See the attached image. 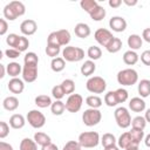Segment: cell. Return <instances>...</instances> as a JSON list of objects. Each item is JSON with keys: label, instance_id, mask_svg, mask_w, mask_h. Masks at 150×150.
Wrapping results in <instances>:
<instances>
[{"label": "cell", "instance_id": "6da1fadb", "mask_svg": "<svg viewBox=\"0 0 150 150\" xmlns=\"http://www.w3.org/2000/svg\"><path fill=\"white\" fill-rule=\"evenodd\" d=\"M25 13H26V7L23 2L18 0L11 1L4 7V18L8 21H14L19 16H22Z\"/></svg>", "mask_w": 150, "mask_h": 150}, {"label": "cell", "instance_id": "7a4b0ae2", "mask_svg": "<svg viewBox=\"0 0 150 150\" xmlns=\"http://www.w3.org/2000/svg\"><path fill=\"white\" fill-rule=\"evenodd\" d=\"M116 79H117L118 84L129 87V86H134L138 82V74L132 68H125L117 73Z\"/></svg>", "mask_w": 150, "mask_h": 150}, {"label": "cell", "instance_id": "3957f363", "mask_svg": "<svg viewBox=\"0 0 150 150\" xmlns=\"http://www.w3.org/2000/svg\"><path fill=\"white\" fill-rule=\"evenodd\" d=\"M79 143L81 148L84 149H91L96 148L98 143L101 142V137L97 131H84L79 135Z\"/></svg>", "mask_w": 150, "mask_h": 150}, {"label": "cell", "instance_id": "277c9868", "mask_svg": "<svg viewBox=\"0 0 150 150\" xmlns=\"http://www.w3.org/2000/svg\"><path fill=\"white\" fill-rule=\"evenodd\" d=\"M86 88L89 93L102 94L107 89V82L101 76H90L86 82Z\"/></svg>", "mask_w": 150, "mask_h": 150}, {"label": "cell", "instance_id": "5b68a950", "mask_svg": "<svg viewBox=\"0 0 150 150\" xmlns=\"http://www.w3.org/2000/svg\"><path fill=\"white\" fill-rule=\"evenodd\" d=\"M62 57L68 62H79L84 59V50L80 47L67 46L62 49Z\"/></svg>", "mask_w": 150, "mask_h": 150}, {"label": "cell", "instance_id": "8992f818", "mask_svg": "<svg viewBox=\"0 0 150 150\" xmlns=\"http://www.w3.org/2000/svg\"><path fill=\"white\" fill-rule=\"evenodd\" d=\"M114 117L117 125L122 129H127L131 125V115L125 107H118L114 111Z\"/></svg>", "mask_w": 150, "mask_h": 150}, {"label": "cell", "instance_id": "52a82bcc", "mask_svg": "<svg viewBox=\"0 0 150 150\" xmlns=\"http://www.w3.org/2000/svg\"><path fill=\"white\" fill-rule=\"evenodd\" d=\"M102 120V112L98 109L88 108L82 114V122L87 127H94L97 125Z\"/></svg>", "mask_w": 150, "mask_h": 150}, {"label": "cell", "instance_id": "ba28073f", "mask_svg": "<svg viewBox=\"0 0 150 150\" xmlns=\"http://www.w3.org/2000/svg\"><path fill=\"white\" fill-rule=\"evenodd\" d=\"M27 122L34 129H40L46 124V116L38 109H32L27 114Z\"/></svg>", "mask_w": 150, "mask_h": 150}, {"label": "cell", "instance_id": "9c48e42d", "mask_svg": "<svg viewBox=\"0 0 150 150\" xmlns=\"http://www.w3.org/2000/svg\"><path fill=\"white\" fill-rule=\"evenodd\" d=\"M66 110L69 112H77L83 104V97L80 94H71L66 101Z\"/></svg>", "mask_w": 150, "mask_h": 150}, {"label": "cell", "instance_id": "30bf717a", "mask_svg": "<svg viewBox=\"0 0 150 150\" xmlns=\"http://www.w3.org/2000/svg\"><path fill=\"white\" fill-rule=\"evenodd\" d=\"M94 38L96 40V42L102 46V47H107L108 43L114 39V35L112 33L107 29V28H98L95 33H94Z\"/></svg>", "mask_w": 150, "mask_h": 150}, {"label": "cell", "instance_id": "8fae6325", "mask_svg": "<svg viewBox=\"0 0 150 150\" xmlns=\"http://www.w3.org/2000/svg\"><path fill=\"white\" fill-rule=\"evenodd\" d=\"M36 79H38V64H23L22 80L27 83H32Z\"/></svg>", "mask_w": 150, "mask_h": 150}, {"label": "cell", "instance_id": "7c38bea8", "mask_svg": "<svg viewBox=\"0 0 150 150\" xmlns=\"http://www.w3.org/2000/svg\"><path fill=\"white\" fill-rule=\"evenodd\" d=\"M127 20L122 16H112L110 20H109V27L112 32H116V33H122L127 29Z\"/></svg>", "mask_w": 150, "mask_h": 150}, {"label": "cell", "instance_id": "4fadbf2b", "mask_svg": "<svg viewBox=\"0 0 150 150\" xmlns=\"http://www.w3.org/2000/svg\"><path fill=\"white\" fill-rule=\"evenodd\" d=\"M36 30H38V23L33 19L23 20L21 22V25H20V32L25 36H30V35L35 34Z\"/></svg>", "mask_w": 150, "mask_h": 150}, {"label": "cell", "instance_id": "5bb4252c", "mask_svg": "<svg viewBox=\"0 0 150 150\" xmlns=\"http://www.w3.org/2000/svg\"><path fill=\"white\" fill-rule=\"evenodd\" d=\"M7 88L12 94H21L25 89V81L19 77H13L8 81Z\"/></svg>", "mask_w": 150, "mask_h": 150}, {"label": "cell", "instance_id": "9a60e30c", "mask_svg": "<svg viewBox=\"0 0 150 150\" xmlns=\"http://www.w3.org/2000/svg\"><path fill=\"white\" fill-rule=\"evenodd\" d=\"M145 107H146V103L142 97H138V96L132 97L129 101V109L134 112H142L145 110Z\"/></svg>", "mask_w": 150, "mask_h": 150}, {"label": "cell", "instance_id": "2e32d148", "mask_svg": "<svg viewBox=\"0 0 150 150\" xmlns=\"http://www.w3.org/2000/svg\"><path fill=\"white\" fill-rule=\"evenodd\" d=\"M74 33H75V35H76L77 38L87 39V38L90 35L91 30H90V27H89L87 23H84V22H79V23L75 25Z\"/></svg>", "mask_w": 150, "mask_h": 150}, {"label": "cell", "instance_id": "e0dca14e", "mask_svg": "<svg viewBox=\"0 0 150 150\" xmlns=\"http://www.w3.org/2000/svg\"><path fill=\"white\" fill-rule=\"evenodd\" d=\"M127 43H128V47L130 48V50H137L142 47L143 45V39L141 38V35L138 34H130L128 36V40H127Z\"/></svg>", "mask_w": 150, "mask_h": 150}, {"label": "cell", "instance_id": "ac0fdd59", "mask_svg": "<svg viewBox=\"0 0 150 150\" xmlns=\"http://www.w3.org/2000/svg\"><path fill=\"white\" fill-rule=\"evenodd\" d=\"M2 107L7 111H14L19 108V100L15 96H7L2 101Z\"/></svg>", "mask_w": 150, "mask_h": 150}, {"label": "cell", "instance_id": "d6986e66", "mask_svg": "<svg viewBox=\"0 0 150 150\" xmlns=\"http://www.w3.org/2000/svg\"><path fill=\"white\" fill-rule=\"evenodd\" d=\"M26 124V118L21 114H13L9 117V125L13 129H21Z\"/></svg>", "mask_w": 150, "mask_h": 150}, {"label": "cell", "instance_id": "ffe728a7", "mask_svg": "<svg viewBox=\"0 0 150 150\" xmlns=\"http://www.w3.org/2000/svg\"><path fill=\"white\" fill-rule=\"evenodd\" d=\"M137 91L139 94V97L145 98L150 95V80L143 79L137 84Z\"/></svg>", "mask_w": 150, "mask_h": 150}, {"label": "cell", "instance_id": "44dd1931", "mask_svg": "<svg viewBox=\"0 0 150 150\" xmlns=\"http://www.w3.org/2000/svg\"><path fill=\"white\" fill-rule=\"evenodd\" d=\"M55 34L57 36V40H59V43H60L61 47L62 46H64V47L69 46V42L71 40L69 30H67V29H59V30H55Z\"/></svg>", "mask_w": 150, "mask_h": 150}, {"label": "cell", "instance_id": "7402d4cb", "mask_svg": "<svg viewBox=\"0 0 150 150\" xmlns=\"http://www.w3.org/2000/svg\"><path fill=\"white\" fill-rule=\"evenodd\" d=\"M6 69H7V74L13 79V77H18L20 74H22V66L19 62H9L8 64H6Z\"/></svg>", "mask_w": 150, "mask_h": 150}, {"label": "cell", "instance_id": "603a6c76", "mask_svg": "<svg viewBox=\"0 0 150 150\" xmlns=\"http://www.w3.org/2000/svg\"><path fill=\"white\" fill-rule=\"evenodd\" d=\"M96 70V64L91 60H87L83 62V64L80 68V71L83 76H91Z\"/></svg>", "mask_w": 150, "mask_h": 150}, {"label": "cell", "instance_id": "cb8c5ba5", "mask_svg": "<svg viewBox=\"0 0 150 150\" xmlns=\"http://www.w3.org/2000/svg\"><path fill=\"white\" fill-rule=\"evenodd\" d=\"M117 145H118L120 149H123V150L128 149V148L131 146V145H135V144L132 143V141H131V136H130L129 131L123 132V134L118 137V139H117Z\"/></svg>", "mask_w": 150, "mask_h": 150}, {"label": "cell", "instance_id": "d4e9b609", "mask_svg": "<svg viewBox=\"0 0 150 150\" xmlns=\"http://www.w3.org/2000/svg\"><path fill=\"white\" fill-rule=\"evenodd\" d=\"M138 60H139V55L135 50H130L129 49V50L124 52V54H123V62L125 64H128V66L136 64L138 62Z\"/></svg>", "mask_w": 150, "mask_h": 150}, {"label": "cell", "instance_id": "484cf974", "mask_svg": "<svg viewBox=\"0 0 150 150\" xmlns=\"http://www.w3.org/2000/svg\"><path fill=\"white\" fill-rule=\"evenodd\" d=\"M34 141L41 148L45 146V145H47V144H49V143H52L50 136L47 135V134H45V132H42V131H38V132L34 134Z\"/></svg>", "mask_w": 150, "mask_h": 150}, {"label": "cell", "instance_id": "4316f807", "mask_svg": "<svg viewBox=\"0 0 150 150\" xmlns=\"http://www.w3.org/2000/svg\"><path fill=\"white\" fill-rule=\"evenodd\" d=\"M66 67V61L62 56H57L55 59H52V62H50V68L55 73H60Z\"/></svg>", "mask_w": 150, "mask_h": 150}, {"label": "cell", "instance_id": "83f0119b", "mask_svg": "<svg viewBox=\"0 0 150 150\" xmlns=\"http://www.w3.org/2000/svg\"><path fill=\"white\" fill-rule=\"evenodd\" d=\"M64 110H66V104H64V102H62L61 100H55V101L52 103V105H50V111H52V114L55 115V116L62 115V114L64 112Z\"/></svg>", "mask_w": 150, "mask_h": 150}, {"label": "cell", "instance_id": "f1b7e54d", "mask_svg": "<svg viewBox=\"0 0 150 150\" xmlns=\"http://www.w3.org/2000/svg\"><path fill=\"white\" fill-rule=\"evenodd\" d=\"M105 14H107V12H105V9H104V7H102V6H97V7H95L90 13H89V15H90V18L94 20V21H102L104 18H105Z\"/></svg>", "mask_w": 150, "mask_h": 150}, {"label": "cell", "instance_id": "f546056e", "mask_svg": "<svg viewBox=\"0 0 150 150\" xmlns=\"http://www.w3.org/2000/svg\"><path fill=\"white\" fill-rule=\"evenodd\" d=\"M122 45H123V43H122V40H121L120 38L114 36V39L108 43V46L105 47V49H107L109 53L115 54V53H117V52H120V50H121Z\"/></svg>", "mask_w": 150, "mask_h": 150}, {"label": "cell", "instance_id": "4dcf8cb0", "mask_svg": "<svg viewBox=\"0 0 150 150\" xmlns=\"http://www.w3.org/2000/svg\"><path fill=\"white\" fill-rule=\"evenodd\" d=\"M34 102H35L36 107L42 108V109H43V108H48V107H50L52 103H53L50 96H48V95H38V96L35 97Z\"/></svg>", "mask_w": 150, "mask_h": 150}, {"label": "cell", "instance_id": "1f68e13d", "mask_svg": "<svg viewBox=\"0 0 150 150\" xmlns=\"http://www.w3.org/2000/svg\"><path fill=\"white\" fill-rule=\"evenodd\" d=\"M86 104L89 107V108H93V109H98L102 104H103V101L100 96L97 95H90L86 98Z\"/></svg>", "mask_w": 150, "mask_h": 150}, {"label": "cell", "instance_id": "d6a6232c", "mask_svg": "<svg viewBox=\"0 0 150 150\" xmlns=\"http://www.w3.org/2000/svg\"><path fill=\"white\" fill-rule=\"evenodd\" d=\"M130 136H131V141L135 145H139V143L144 139V130H139V129H134L131 128V130L129 131Z\"/></svg>", "mask_w": 150, "mask_h": 150}, {"label": "cell", "instance_id": "836d02e7", "mask_svg": "<svg viewBox=\"0 0 150 150\" xmlns=\"http://www.w3.org/2000/svg\"><path fill=\"white\" fill-rule=\"evenodd\" d=\"M20 150H38V144L34 139L29 137H25L20 142Z\"/></svg>", "mask_w": 150, "mask_h": 150}, {"label": "cell", "instance_id": "e575fe53", "mask_svg": "<svg viewBox=\"0 0 150 150\" xmlns=\"http://www.w3.org/2000/svg\"><path fill=\"white\" fill-rule=\"evenodd\" d=\"M87 56L89 57V60L96 61V60L101 59V56H102V50H101V48L97 47V46H90V47L88 48V50H87Z\"/></svg>", "mask_w": 150, "mask_h": 150}, {"label": "cell", "instance_id": "d590c367", "mask_svg": "<svg viewBox=\"0 0 150 150\" xmlns=\"http://www.w3.org/2000/svg\"><path fill=\"white\" fill-rule=\"evenodd\" d=\"M101 144L103 145V148L116 145L117 144V139H116V137L112 134L107 132V134H103V136L101 137Z\"/></svg>", "mask_w": 150, "mask_h": 150}, {"label": "cell", "instance_id": "8d00e7d4", "mask_svg": "<svg viewBox=\"0 0 150 150\" xmlns=\"http://www.w3.org/2000/svg\"><path fill=\"white\" fill-rule=\"evenodd\" d=\"M61 86H62L63 91H64L66 95H71V94H74V91H75V82H74L73 80L66 79V80L62 81Z\"/></svg>", "mask_w": 150, "mask_h": 150}, {"label": "cell", "instance_id": "74e56055", "mask_svg": "<svg viewBox=\"0 0 150 150\" xmlns=\"http://www.w3.org/2000/svg\"><path fill=\"white\" fill-rule=\"evenodd\" d=\"M103 101H104V103H105L108 107H116V105L118 104V102H117V98H116L115 90L108 91V93L104 95Z\"/></svg>", "mask_w": 150, "mask_h": 150}, {"label": "cell", "instance_id": "f35d334b", "mask_svg": "<svg viewBox=\"0 0 150 150\" xmlns=\"http://www.w3.org/2000/svg\"><path fill=\"white\" fill-rule=\"evenodd\" d=\"M145 127H146V121H145L144 116H136L131 120V128L144 130Z\"/></svg>", "mask_w": 150, "mask_h": 150}, {"label": "cell", "instance_id": "ab89813d", "mask_svg": "<svg viewBox=\"0 0 150 150\" xmlns=\"http://www.w3.org/2000/svg\"><path fill=\"white\" fill-rule=\"evenodd\" d=\"M80 6H81V8H82L84 12H87V13L89 14L95 7L98 6V2H97L96 0H82V1L80 2Z\"/></svg>", "mask_w": 150, "mask_h": 150}, {"label": "cell", "instance_id": "60d3db41", "mask_svg": "<svg viewBox=\"0 0 150 150\" xmlns=\"http://www.w3.org/2000/svg\"><path fill=\"white\" fill-rule=\"evenodd\" d=\"M61 52V47L60 46H55V45H48L47 43V47H46V54L47 56L52 57V59H55L59 56Z\"/></svg>", "mask_w": 150, "mask_h": 150}, {"label": "cell", "instance_id": "b9f144b4", "mask_svg": "<svg viewBox=\"0 0 150 150\" xmlns=\"http://www.w3.org/2000/svg\"><path fill=\"white\" fill-rule=\"evenodd\" d=\"M28 47H29V40L25 35H20L19 41H18V43L15 46V49H18L19 52L22 53V52H26L28 49Z\"/></svg>", "mask_w": 150, "mask_h": 150}, {"label": "cell", "instance_id": "7bdbcfd3", "mask_svg": "<svg viewBox=\"0 0 150 150\" xmlns=\"http://www.w3.org/2000/svg\"><path fill=\"white\" fill-rule=\"evenodd\" d=\"M23 63L25 64H38L39 63V56L34 52H28L23 56Z\"/></svg>", "mask_w": 150, "mask_h": 150}, {"label": "cell", "instance_id": "ee69618b", "mask_svg": "<svg viewBox=\"0 0 150 150\" xmlns=\"http://www.w3.org/2000/svg\"><path fill=\"white\" fill-rule=\"evenodd\" d=\"M115 94H116V98H117L118 104H120V103H124V102L128 100V97H129V94H128L127 89H124V88H118V89H116V90H115Z\"/></svg>", "mask_w": 150, "mask_h": 150}, {"label": "cell", "instance_id": "f6af8a7d", "mask_svg": "<svg viewBox=\"0 0 150 150\" xmlns=\"http://www.w3.org/2000/svg\"><path fill=\"white\" fill-rule=\"evenodd\" d=\"M64 91H63V88L61 84H57V86H54L52 88V96L55 98V100H62L64 97Z\"/></svg>", "mask_w": 150, "mask_h": 150}, {"label": "cell", "instance_id": "bcb514c9", "mask_svg": "<svg viewBox=\"0 0 150 150\" xmlns=\"http://www.w3.org/2000/svg\"><path fill=\"white\" fill-rule=\"evenodd\" d=\"M19 38H20V35H18V34H15V33H11V34H8L7 38H6V43H7L11 48H15V46H16V43H18V41H19Z\"/></svg>", "mask_w": 150, "mask_h": 150}, {"label": "cell", "instance_id": "7dc6e473", "mask_svg": "<svg viewBox=\"0 0 150 150\" xmlns=\"http://www.w3.org/2000/svg\"><path fill=\"white\" fill-rule=\"evenodd\" d=\"M9 127L11 125H8L7 122H5V121H1L0 122V138L1 139L6 138L8 136V134H9Z\"/></svg>", "mask_w": 150, "mask_h": 150}, {"label": "cell", "instance_id": "c3c4849f", "mask_svg": "<svg viewBox=\"0 0 150 150\" xmlns=\"http://www.w3.org/2000/svg\"><path fill=\"white\" fill-rule=\"evenodd\" d=\"M62 150H81V145L79 141H68L63 145Z\"/></svg>", "mask_w": 150, "mask_h": 150}, {"label": "cell", "instance_id": "681fc988", "mask_svg": "<svg viewBox=\"0 0 150 150\" xmlns=\"http://www.w3.org/2000/svg\"><path fill=\"white\" fill-rule=\"evenodd\" d=\"M20 54H21V52H19V50L15 49V48H8V49L5 50V55H6L8 59H12V60L18 59V57L20 56Z\"/></svg>", "mask_w": 150, "mask_h": 150}, {"label": "cell", "instance_id": "f907efd6", "mask_svg": "<svg viewBox=\"0 0 150 150\" xmlns=\"http://www.w3.org/2000/svg\"><path fill=\"white\" fill-rule=\"evenodd\" d=\"M139 59H141V61H142L143 64H145V66H150V49L144 50V52L141 54Z\"/></svg>", "mask_w": 150, "mask_h": 150}, {"label": "cell", "instance_id": "816d5d0a", "mask_svg": "<svg viewBox=\"0 0 150 150\" xmlns=\"http://www.w3.org/2000/svg\"><path fill=\"white\" fill-rule=\"evenodd\" d=\"M47 43H48V45H55V46H60V43H59V40H57V36H56L55 32L49 33V35L47 36ZM60 47H61V46H60Z\"/></svg>", "mask_w": 150, "mask_h": 150}, {"label": "cell", "instance_id": "f5cc1de1", "mask_svg": "<svg viewBox=\"0 0 150 150\" xmlns=\"http://www.w3.org/2000/svg\"><path fill=\"white\" fill-rule=\"evenodd\" d=\"M8 30V22L5 18L0 19V35H5Z\"/></svg>", "mask_w": 150, "mask_h": 150}, {"label": "cell", "instance_id": "db71d44e", "mask_svg": "<svg viewBox=\"0 0 150 150\" xmlns=\"http://www.w3.org/2000/svg\"><path fill=\"white\" fill-rule=\"evenodd\" d=\"M142 39L145 42L150 43V28H144L143 29V32H142Z\"/></svg>", "mask_w": 150, "mask_h": 150}, {"label": "cell", "instance_id": "11a10c76", "mask_svg": "<svg viewBox=\"0 0 150 150\" xmlns=\"http://www.w3.org/2000/svg\"><path fill=\"white\" fill-rule=\"evenodd\" d=\"M122 4H123L122 0H109V1H108V5H109L111 8H118Z\"/></svg>", "mask_w": 150, "mask_h": 150}, {"label": "cell", "instance_id": "9f6ffc18", "mask_svg": "<svg viewBox=\"0 0 150 150\" xmlns=\"http://www.w3.org/2000/svg\"><path fill=\"white\" fill-rule=\"evenodd\" d=\"M0 150H13V146L9 143H6L4 141L0 142Z\"/></svg>", "mask_w": 150, "mask_h": 150}, {"label": "cell", "instance_id": "6f0895ef", "mask_svg": "<svg viewBox=\"0 0 150 150\" xmlns=\"http://www.w3.org/2000/svg\"><path fill=\"white\" fill-rule=\"evenodd\" d=\"M41 150H59V148H57L56 144H54V143H49V144L42 146Z\"/></svg>", "mask_w": 150, "mask_h": 150}, {"label": "cell", "instance_id": "680465c9", "mask_svg": "<svg viewBox=\"0 0 150 150\" xmlns=\"http://www.w3.org/2000/svg\"><path fill=\"white\" fill-rule=\"evenodd\" d=\"M7 73V69H6V64H0V79H4L5 75Z\"/></svg>", "mask_w": 150, "mask_h": 150}, {"label": "cell", "instance_id": "91938a15", "mask_svg": "<svg viewBox=\"0 0 150 150\" xmlns=\"http://www.w3.org/2000/svg\"><path fill=\"white\" fill-rule=\"evenodd\" d=\"M122 2H123L124 5H127V6H129V7L137 5V0H122Z\"/></svg>", "mask_w": 150, "mask_h": 150}, {"label": "cell", "instance_id": "94428289", "mask_svg": "<svg viewBox=\"0 0 150 150\" xmlns=\"http://www.w3.org/2000/svg\"><path fill=\"white\" fill-rule=\"evenodd\" d=\"M143 141H144V144L150 149V134H148V135L144 137V139H143Z\"/></svg>", "mask_w": 150, "mask_h": 150}, {"label": "cell", "instance_id": "6125c7cd", "mask_svg": "<svg viewBox=\"0 0 150 150\" xmlns=\"http://www.w3.org/2000/svg\"><path fill=\"white\" fill-rule=\"evenodd\" d=\"M144 118H145L146 123H150V108L145 110V114H144Z\"/></svg>", "mask_w": 150, "mask_h": 150}, {"label": "cell", "instance_id": "be15d7a7", "mask_svg": "<svg viewBox=\"0 0 150 150\" xmlns=\"http://www.w3.org/2000/svg\"><path fill=\"white\" fill-rule=\"evenodd\" d=\"M103 150H120L118 145H111V146H107V148H103Z\"/></svg>", "mask_w": 150, "mask_h": 150}, {"label": "cell", "instance_id": "e7e4bbea", "mask_svg": "<svg viewBox=\"0 0 150 150\" xmlns=\"http://www.w3.org/2000/svg\"><path fill=\"white\" fill-rule=\"evenodd\" d=\"M125 150H139V148H138V145H131Z\"/></svg>", "mask_w": 150, "mask_h": 150}, {"label": "cell", "instance_id": "03108f58", "mask_svg": "<svg viewBox=\"0 0 150 150\" xmlns=\"http://www.w3.org/2000/svg\"><path fill=\"white\" fill-rule=\"evenodd\" d=\"M149 150H150V149H149Z\"/></svg>", "mask_w": 150, "mask_h": 150}]
</instances>
